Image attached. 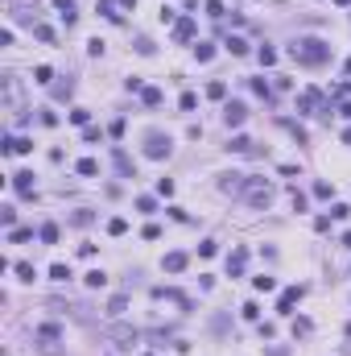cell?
<instances>
[{"label":"cell","mask_w":351,"mask_h":356,"mask_svg":"<svg viewBox=\"0 0 351 356\" xmlns=\"http://www.w3.org/2000/svg\"><path fill=\"white\" fill-rule=\"evenodd\" d=\"M289 54H294L298 62H306V66H322L326 58H331V46L318 42V38H302V42L289 46Z\"/></svg>","instance_id":"6da1fadb"},{"label":"cell","mask_w":351,"mask_h":356,"mask_svg":"<svg viewBox=\"0 0 351 356\" xmlns=\"http://www.w3.org/2000/svg\"><path fill=\"white\" fill-rule=\"evenodd\" d=\"M244 199H248L252 207H268V203H273V187H268L264 178H248L244 182Z\"/></svg>","instance_id":"7a4b0ae2"},{"label":"cell","mask_w":351,"mask_h":356,"mask_svg":"<svg viewBox=\"0 0 351 356\" xmlns=\"http://www.w3.org/2000/svg\"><path fill=\"white\" fill-rule=\"evenodd\" d=\"M145 153L149 157H170V137L166 133H149L145 137Z\"/></svg>","instance_id":"3957f363"},{"label":"cell","mask_w":351,"mask_h":356,"mask_svg":"<svg viewBox=\"0 0 351 356\" xmlns=\"http://www.w3.org/2000/svg\"><path fill=\"white\" fill-rule=\"evenodd\" d=\"M223 120L231 124V129H240V124H244V120H248V108H244V104H240V100H231V104L223 108Z\"/></svg>","instance_id":"277c9868"},{"label":"cell","mask_w":351,"mask_h":356,"mask_svg":"<svg viewBox=\"0 0 351 356\" xmlns=\"http://www.w3.org/2000/svg\"><path fill=\"white\" fill-rule=\"evenodd\" d=\"M302 294H306V290H302V286H289V290L281 294L277 311H281V315H294V306H298V298H302Z\"/></svg>","instance_id":"5b68a950"},{"label":"cell","mask_w":351,"mask_h":356,"mask_svg":"<svg viewBox=\"0 0 351 356\" xmlns=\"http://www.w3.org/2000/svg\"><path fill=\"white\" fill-rule=\"evenodd\" d=\"M318 104H322V91H314V87H306V91H302V100H298L302 112H314Z\"/></svg>","instance_id":"8992f818"},{"label":"cell","mask_w":351,"mask_h":356,"mask_svg":"<svg viewBox=\"0 0 351 356\" xmlns=\"http://www.w3.org/2000/svg\"><path fill=\"white\" fill-rule=\"evenodd\" d=\"M244 261H248V249H236V253L227 257V273H231V278H240V273H244Z\"/></svg>","instance_id":"52a82bcc"},{"label":"cell","mask_w":351,"mask_h":356,"mask_svg":"<svg viewBox=\"0 0 351 356\" xmlns=\"http://www.w3.org/2000/svg\"><path fill=\"white\" fill-rule=\"evenodd\" d=\"M29 149H33L29 137H8L4 141V153H29Z\"/></svg>","instance_id":"ba28073f"},{"label":"cell","mask_w":351,"mask_h":356,"mask_svg":"<svg viewBox=\"0 0 351 356\" xmlns=\"http://www.w3.org/2000/svg\"><path fill=\"white\" fill-rule=\"evenodd\" d=\"M54 8H58V17H62L66 25H75V17H79L75 13V0H54Z\"/></svg>","instance_id":"9c48e42d"},{"label":"cell","mask_w":351,"mask_h":356,"mask_svg":"<svg viewBox=\"0 0 351 356\" xmlns=\"http://www.w3.org/2000/svg\"><path fill=\"white\" fill-rule=\"evenodd\" d=\"M116 170H120L124 178H132V174H136V166H132V157H128L124 149H116Z\"/></svg>","instance_id":"30bf717a"},{"label":"cell","mask_w":351,"mask_h":356,"mask_svg":"<svg viewBox=\"0 0 351 356\" xmlns=\"http://www.w3.org/2000/svg\"><path fill=\"white\" fill-rule=\"evenodd\" d=\"M161 265H166L170 273H182V269H186V253H166V261H161Z\"/></svg>","instance_id":"8fae6325"},{"label":"cell","mask_w":351,"mask_h":356,"mask_svg":"<svg viewBox=\"0 0 351 356\" xmlns=\"http://www.w3.org/2000/svg\"><path fill=\"white\" fill-rule=\"evenodd\" d=\"M190 33H194V21L190 17H182L178 25H174V38H178V42H190Z\"/></svg>","instance_id":"7c38bea8"},{"label":"cell","mask_w":351,"mask_h":356,"mask_svg":"<svg viewBox=\"0 0 351 356\" xmlns=\"http://www.w3.org/2000/svg\"><path fill=\"white\" fill-rule=\"evenodd\" d=\"M95 8H99V17H108V21H116V25H120V21H124L120 13H116V0H99Z\"/></svg>","instance_id":"4fadbf2b"},{"label":"cell","mask_w":351,"mask_h":356,"mask_svg":"<svg viewBox=\"0 0 351 356\" xmlns=\"http://www.w3.org/2000/svg\"><path fill=\"white\" fill-rule=\"evenodd\" d=\"M13 187H17L21 195H29V191H33V174H29V170H21V174H13Z\"/></svg>","instance_id":"5bb4252c"},{"label":"cell","mask_w":351,"mask_h":356,"mask_svg":"<svg viewBox=\"0 0 351 356\" xmlns=\"http://www.w3.org/2000/svg\"><path fill=\"white\" fill-rule=\"evenodd\" d=\"M75 170H79L83 178H95V174H99V162H95V157H83V162H79Z\"/></svg>","instance_id":"9a60e30c"},{"label":"cell","mask_w":351,"mask_h":356,"mask_svg":"<svg viewBox=\"0 0 351 356\" xmlns=\"http://www.w3.org/2000/svg\"><path fill=\"white\" fill-rule=\"evenodd\" d=\"M124 311H128V294H116L112 303H108V315L116 319V315H124Z\"/></svg>","instance_id":"2e32d148"},{"label":"cell","mask_w":351,"mask_h":356,"mask_svg":"<svg viewBox=\"0 0 351 356\" xmlns=\"http://www.w3.org/2000/svg\"><path fill=\"white\" fill-rule=\"evenodd\" d=\"M83 282L91 286V290H99V286H108V273H103V269H91V273H87Z\"/></svg>","instance_id":"e0dca14e"},{"label":"cell","mask_w":351,"mask_h":356,"mask_svg":"<svg viewBox=\"0 0 351 356\" xmlns=\"http://www.w3.org/2000/svg\"><path fill=\"white\" fill-rule=\"evenodd\" d=\"M194 58H198V62H211V58H215V46L198 42V46H194Z\"/></svg>","instance_id":"ac0fdd59"},{"label":"cell","mask_w":351,"mask_h":356,"mask_svg":"<svg viewBox=\"0 0 351 356\" xmlns=\"http://www.w3.org/2000/svg\"><path fill=\"white\" fill-rule=\"evenodd\" d=\"M231 153H252V141H248V137H231Z\"/></svg>","instance_id":"d6986e66"},{"label":"cell","mask_w":351,"mask_h":356,"mask_svg":"<svg viewBox=\"0 0 351 356\" xmlns=\"http://www.w3.org/2000/svg\"><path fill=\"white\" fill-rule=\"evenodd\" d=\"M140 100H145L149 108H157V104H161V87H145V91H140Z\"/></svg>","instance_id":"ffe728a7"},{"label":"cell","mask_w":351,"mask_h":356,"mask_svg":"<svg viewBox=\"0 0 351 356\" xmlns=\"http://www.w3.org/2000/svg\"><path fill=\"white\" fill-rule=\"evenodd\" d=\"M50 278H54V282H70V265H62V261L50 265Z\"/></svg>","instance_id":"44dd1931"},{"label":"cell","mask_w":351,"mask_h":356,"mask_svg":"<svg viewBox=\"0 0 351 356\" xmlns=\"http://www.w3.org/2000/svg\"><path fill=\"white\" fill-rule=\"evenodd\" d=\"M8 240H13V245H21V240H33V228H13V232H8Z\"/></svg>","instance_id":"7402d4cb"},{"label":"cell","mask_w":351,"mask_h":356,"mask_svg":"<svg viewBox=\"0 0 351 356\" xmlns=\"http://www.w3.org/2000/svg\"><path fill=\"white\" fill-rule=\"evenodd\" d=\"M108 232H112V236H124V232H128V220H120V215L108 220Z\"/></svg>","instance_id":"603a6c76"},{"label":"cell","mask_w":351,"mask_h":356,"mask_svg":"<svg viewBox=\"0 0 351 356\" xmlns=\"http://www.w3.org/2000/svg\"><path fill=\"white\" fill-rule=\"evenodd\" d=\"M42 240H45V245H54V240H58V224H42V232H38Z\"/></svg>","instance_id":"cb8c5ba5"},{"label":"cell","mask_w":351,"mask_h":356,"mask_svg":"<svg viewBox=\"0 0 351 356\" xmlns=\"http://www.w3.org/2000/svg\"><path fill=\"white\" fill-rule=\"evenodd\" d=\"M33 33H38V38H42V42H50V46L58 42V33H54L50 25H33Z\"/></svg>","instance_id":"d4e9b609"},{"label":"cell","mask_w":351,"mask_h":356,"mask_svg":"<svg viewBox=\"0 0 351 356\" xmlns=\"http://www.w3.org/2000/svg\"><path fill=\"white\" fill-rule=\"evenodd\" d=\"M50 79H54V71H50V66H38V71H33V83H42V87H45Z\"/></svg>","instance_id":"484cf974"},{"label":"cell","mask_w":351,"mask_h":356,"mask_svg":"<svg viewBox=\"0 0 351 356\" xmlns=\"http://www.w3.org/2000/svg\"><path fill=\"white\" fill-rule=\"evenodd\" d=\"M207 96H211V100H223V96H227V83H219V79H215V83L207 87Z\"/></svg>","instance_id":"4316f807"},{"label":"cell","mask_w":351,"mask_h":356,"mask_svg":"<svg viewBox=\"0 0 351 356\" xmlns=\"http://www.w3.org/2000/svg\"><path fill=\"white\" fill-rule=\"evenodd\" d=\"M87 120H91L87 108H70V124H87Z\"/></svg>","instance_id":"83f0119b"},{"label":"cell","mask_w":351,"mask_h":356,"mask_svg":"<svg viewBox=\"0 0 351 356\" xmlns=\"http://www.w3.org/2000/svg\"><path fill=\"white\" fill-rule=\"evenodd\" d=\"M227 50L231 54H248V42H244V38H227Z\"/></svg>","instance_id":"f1b7e54d"},{"label":"cell","mask_w":351,"mask_h":356,"mask_svg":"<svg viewBox=\"0 0 351 356\" xmlns=\"http://www.w3.org/2000/svg\"><path fill=\"white\" fill-rule=\"evenodd\" d=\"M17 273H21V282H33V265H29V261H17V265H13Z\"/></svg>","instance_id":"f546056e"},{"label":"cell","mask_w":351,"mask_h":356,"mask_svg":"<svg viewBox=\"0 0 351 356\" xmlns=\"http://www.w3.org/2000/svg\"><path fill=\"white\" fill-rule=\"evenodd\" d=\"M314 195H318V199H331L335 187H331V182H314Z\"/></svg>","instance_id":"4dcf8cb0"},{"label":"cell","mask_w":351,"mask_h":356,"mask_svg":"<svg viewBox=\"0 0 351 356\" xmlns=\"http://www.w3.org/2000/svg\"><path fill=\"white\" fill-rule=\"evenodd\" d=\"M252 286H256V290H273V286H277V282H273V278H268V273H261V278H252Z\"/></svg>","instance_id":"1f68e13d"},{"label":"cell","mask_w":351,"mask_h":356,"mask_svg":"<svg viewBox=\"0 0 351 356\" xmlns=\"http://www.w3.org/2000/svg\"><path fill=\"white\" fill-rule=\"evenodd\" d=\"M136 54H145V58H149V54H153V42H149V38H136Z\"/></svg>","instance_id":"d6a6232c"},{"label":"cell","mask_w":351,"mask_h":356,"mask_svg":"<svg viewBox=\"0 0 351 356\" xmlns=\"http://www.w3.org/2000/svg\"><path fill=\"white\" fill-rule=\"evenodd\" d=\"M70 91H75V83H70V79H66V83H58V87H54V96H58V100H66Z\"/></svg>","instance_id":"836d02e7"},{"label":"cell","mask_w":351,"mask_h":356,"mask_svg":"<svg viewBox=\"0 0 351 356\" xmlns=\"http://www.w3.org/2000/svg\"><path fill=\"white\" fill-rule=\"evenodd\" d=\"M331 215H335V220H347V215H351V207H347V203H335V207H331Z\"/></svg>","instance_id":"e575fe53"},{"label":"cell","mask_w":351,"mask_h":356,"mask_svg":"<svg viewBox=\"0 0 351 356\" xmlns=\"http://www.w3.org/2000/svg\"><path fill=\"white\" fill-rule=\"evenodd\" d=\"M261 62H264V66H273V62H277V50H268V46H261Z\"/></svg>","instance_id":"d590c367"},{"label":"cell","mask_w":351,"mask_h":356,"mask_svg":"<svg viewBox=\"0 0 351 356\" xmlns=\"http://www.w3.org/2000/svg\"><path fill=\"white\" fill-rule=\"evenodd\" d=\"M207 17H223V4H219V0H207Z\"/></svg>","instance_id":"8d00e7d4"},{"label":"cell","mask_w":351,"mask_h":356,"mask_svg":"<svg viewBox=\"0 0 351 356\" xmlns=\"http://www.w3.org/2000/svg\"><path fill=\"white\" fill-rule=\"evenodd\" d=\"M215 249H219L215 240H203V245H198V253H203V257H215Z\"/></svg>","instance_id":"74e56055"},{"label":"cell","mask_w":351,"mask_h":356,"mask_svg":"<svg viewBox=\"0 0 351 356\" xmlns=\"http://www.w3.org/2000/svg\"><path fill=\"white\" fill-rule=\"evenodd\" d=\"M0 220H4V228H13V224H17V211H13V207H4V211H0Z\"/></svg>","instance_id":"f35d334b"},{"label":"cell","mask_w":351,"mask_h":356,"mask_svg":"<svg viewBox=\"0 0 351 356\" xmlns=\"http://www.w3.org/2000/svg\"><path fill=\"white\" fill-rule=\"evenodd\" d=\"M310 331V319H294V336H306Z\"/></svg>","instance_id":"ab89813d"},{"label":"cell","mask_w":351,"mask_h":356,"mask_svg":"<svg viewBox=\"0 0 351 356\" xmlns=\"http://www.w3.org/2000/svg\"><path fill=\"white\" fill-rule=\"evenodd\" d=\"M252 91H256V96H264V100H268V83H264V79H252Z\"/></svg>","instance_id":"60d3db41"},{"label":"cell","mask_w":351,"mask_h":356,"mask_svg":"<svg viewBox=\"0 0 351 356\" xmlns=\"http://www.w3.org/2000/svg\"><path fill=\"white\" fill-rule=\"evenodd\" d=\"M294 211H306V195H302L298 187H294Z\"/></svg>","instance_id":"b9f144b4"},{"label":"cell","mask_w":351,"mask_h":356,"mask_svg":"<svg viewBox=\"0 0 351 356\" xmlns=\"http://www.w3.org/2000/svg\"><path fill=\"white\" fill-rule=\"evenodd\" d=\"M157 195H174V182L170 178H157Z\"/></svg>","instance_id":"7bdbcfd3"},{"label":"cell","mask_w":351,"mask_h":356,"mask_svg":"<svg viewBox=\"0 0 351 356\" xmlns=\"http://www.w3.org/2000/svg\"><path fill=\"white\" fill-rule=\"evenodd\" d=\"M339 112H343V116H347V120H351V104H339Z\"/></svg>","instance_id":"ee69618b"},{"label":"cell","mask_w":351,"mask_h":356,"mask_svg":"<svg viewBox=\"0 0 351 356\" xmlns=\"http://www.w3.org/2000/svg\"><path fill=\"white\" fill-rule=\"evenodd\" d=\"M343 141H347V145H351V129H343Z\"/></svg>","instance_id":"f6af8a7d"},{"label":"cell","mask_w":351,"mask_h":356,"mask_svg":"<svg viewBox=\"0 0 351 356\" xmlns=\"http://www.w3.org/2000/svg\"><path fill=\"white\" fill-rule=\"evenodd\" d=\"M343 245H347V249H351V232H347V236H343Z\"/></svg>","instance_id":"bcb514c9"},{"label":"cell","mask_w":351,"mask_h":356,"mask_svg":"<svg viewBox=\"0 0 351 356\" xmlns=\"http://www.w3.org/2000/svg\"><path fill=\"white\" fill-rule=\"evenodd\" d=\"M335 4H351V0H335Z\"/></svg>","instance_id":"7dc6e473"},{"label":"cell","mask_w":351,"mask_h":356,"mask_svg":"<svg viewBox=\"0 0 351 356\" xmlns=\"http://www.w3.org/2000/svg\"><path fill=\"white\" fill-rule=\"evenodd\" d=\"M347 71H351V58H347Z\"/></svg>","instance_id":"c3c4849f"}]
</instances>
